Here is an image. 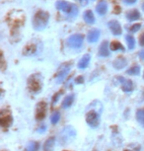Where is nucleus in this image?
Returning a JSON list of instances; mask_svg holds the SVG:
<instances>
[{
	"instance_id": "obj_1",
	"label": "nucleus",
	"mask_w": 144,
	"mask_h": 151,
	"mask_svg": "<svg viewBox=\"0 0 144 151\" xmlns=\"http://www.w3.org/2000/svg\"><path fill=\"white\" fill-rule=\"evenodd\" d=\"M49 19V14L46 11H38L33 18V27L36 31H42L47 26Z\"/></svg>"
},
{
	"instance_id": "obj_2",
	"label": "nucleus",
	"mask_w": 144,
	"mask_h": 151,
	"mask_svg": "<svg viewBox=\"0 0 144 151\" xmlns=\"http://www.w3.org/2000/svg\"><path fill=\"white\" fill-rule=\"evenodd\" d=\"M42 86H43V82H42L41 75L39 74H33L28 79V87L31 92L38 93L39 91H41Z\"/></svg>"
},
{
	"instance_id": "obj_3",
	"label": "nucleus",
	"mask_w": 144,
	"mask_h": 151,
	"mask_svg": "<svg viewBox=\"0 0 144 151\" xmlns=\"http://www.w3.org/2000/svg\"><path fill=\"white\" fill-rule=\"evenodd\" d=\"M13 122V118L11 112L8 109H3L0 112V125L3 129H8Z\"/></svg>"
},
{
	"instance_id": "obj_4",
	"label": "nucleus",
	"mask_w": 144,
	"mask_h": 151,
	"mask_svg": "<svg viewBox=\"0 0 144 151\" xmlns=\"http://www.w3.org/2000/svg\"><path fill=\"white\" fill-rule=\"evenodd\" d=\"M76 132L72 127H66L62 129L60 133V140L62 144H66L68 142L72 141V139L75 137Z\"/></svg>"
},
{
	"instance_id": "obj_5",
	"label": "nucleus",
	"mask_w": 144,
	"mask_h": 151,
	"mask_svg": "<svg viewBox=\"0 0 144 151\" xmlns=\"http://www.w3.org/2000/svg\"><path fill=\"white\" fill-rule=\"evenodd\" d=\"M71 65H72L71 62H65V63H63L58 68V71H57V73H56V77H55L57 83H61V82L65 79L67 74H68L70 71Z\"/></svg>"
},
{
	"instance_id": "obj_6",
	"label": "nucleus",
	"mask_w": 144,
	"mask_h": 151,
	"mask_svg": "<svg viewBox=\"0 0 144 151\" xmlns=\"http://www.w3.org/2000/svg\"><path fill=\"white\" fill-rule=\"evenodd\" d=\"M86 122L92 129H96L100 124V115L96 111H89L86 114Z\"/></svg>"
},
{
	"instance_id": "obj_7",
	"label": "nucleus",
	"mask_w": 144,
	"mask_h": 151,
	"mask_svg": "<svg viewBox=\"0 0 144 151\" xmlns=\"http://www.w3.org/2000/svg\"><path fill=\"white\" fill-rule=\"evenodd\" d=\"M84 41V36L82 34H74V35L70 36L67 39V45L70 47L71 48H79L81 47L82 44Z\"/></svg>"
},
{
	"instance_id": "obj_8",
	"label": "nucleus",
	"mask_w": 144,
	"mask_h": 151,
	"mask_svg": "<svg viewBox=\"0 0 144 151\" xmlns=\"http://www.w3.org/2000/svg\"><path fill=\"white\" fill-rule=\"evenodd\" d=\"M47 104L46 102L42 101L37 105L36 108V119L38 121H42L46 118L47 116Z\"/></svg>"
},
{
	"instance_id": "obj_9",
	"label": "nucleus",
	"mask_w": 144,
	"mask_h": 151,
	"mask_svg": "<svg viewBox=\"0 0 144 151\" xmlns=\"http://www.w3.org/2000/svg\"><path fill=\"white\" fill-rule=\"evenodd\" d=\"M73 5H74V4H71V3H69V2H67V1L59 0V1L56 2L55 6L59 11L64 12V13H67L69 15V14L71 13L72 9H73Z\"/></svg>"
},
{
	"instance_id": "obj_10",
	"label": "nucleus",
	"mask_w": 144,
	"mask_h": 151,
	"mask_svg": "<svg viewBox=\"0 0 144 151\" xmlns=\"http://www.w3.org/2000/svg\"><path fill=\"white\" fill-rule=\"evenodd\" d=\"M108 26L111 30V32L112 33V35L115 36H120L121 33H123V30H121V26L120 24L115 20H112V21L109 22Z\"/></svg>"
},
{
	"instance_id": "obj_11",
	"label": "nucleus",
	"mask_w": 144,
	"mask_h": 151,
	"mask_svg": "<svg viewBox=\"0 0 144 151\" xmlns=\"http://www.w3.org/2000/svg\"><path fill=\"white\" fill-rule=\"evenodd\" d=\"M118 81L120 82L121 84V88H123V90L125 91L126 93H129V92H132L133 91V83H132L131 80H129V79H125L123 78L121 76L118 77Z\"/></svg>"
},
{
	"instance_id": "obj_12",
	"label": "nucleus",
	"mask_w": 144,
	"mask_h": 151,
	"mask_svg": "<svg viewBox=\"0 0 144 151\" xmlns=\"http://www.w3.org/2000/svg\"><path fill=\"white\" fill-rule=\"evenodd\" d=\"M110 44L108 41H104L100 45V48H99V55L101 58H107V56L110 55Z\"/></svg>"
},
{
	"instance_id": "obj_13",
	"label": "nucleus",
	"mask_w": 144,
	"mask_h": 151,
	"mask_svg": "<svg viewBox=\"0 0 144 151\" xmlns=\"http://www.w3.org/2000/svg\"><path fill=\"white\" fill-rule=\"evenodd\" d=\"M100 35H101V32L98 29H93L90 31L88 36H87V41L89 42H91V44L98 42L99 38H100Z\"/></svg>"
},
{
	"instance_id": "obj_14",
	"label": "nucleus",
	"mask_w": 144,
	"mask_h": 151,
	"mask_svg": "<svg viewBox=\"0 0 144 151\" xmlns=\"http://www.w3.org/2000/svg\"><path fill=\"white\" fill-rule=\"evenodd\" d=\"M96 11H97V13L101 16L106 15V13L108 12V4H107V2L104 1V0L99 2L97 7H96Z\"/></svg>"
},
{
	"instance_id": "obj_15",
	"label": "nucleus",
	"mask_w": 144,
	"mask_h": 151,
	"mask_svg": "<svg viewBox=\"0 0 144 151\" xmlns=\"http://www.w3.org/2000/svg\"><path fill=\"white\" fill-rule=\"evenodd\" d=\"M112 65H114V67L117 70L123 69V68L128 65V60H126V58L121 56V58H118L115 59L114 61V63H112Z\"/></svg>"
},
{
	"instance_id": "obj_16",
	"label": "nucleus",
	"mask_w": 144,
	"mask_h": 151,
	"mask_svg": "<svg viewBox=\"0 0 144 151\" xmlns=\"http://www.w3.org/2000/svg\"><path fill=\"white\" fill-rule=\"evenodd\" d=\"M83 19H84V21L87 23V24L92 25V24H94V23H95V16H94V14H93V12L91 10H87V11L84 12Z\"/></svg>"
},
{
	"instance_id": "obj_17",
	"label": "nucleus",
	"mask_w": 144,
	"mask_h": 151,
	"mask_svg": "<svg viewBox=\"0 0 144 151\" xmlns=\"http://www.w3.org/2000/svg\"><path fill=\"white\" fill-rule=\"evenodd\" d=\"M90 59H91V56H90V55H84L78 62V68H79V69H85V68L88 66L89 63H90Z\"/></svg>"
},
{
	"instance_id": "obj_18",
	"label": "nucleus",
	"mask_w": 144,
	"mask_h": 151,
	"mask_svg": "<svg viewBox=\"0 0 144 151\" xmlns=\"http://www.w3.org/2000/svg\"><path fill=\"white\" fill-rule=\"evenodd\" d=\"M37 52V45L34 44H28L23 50L24 55H33Z\"/></svg>"
},
{
	"instance_id": "obj_19",
	"label": "nucleus",
	"mask_w": 144,
	"mask_h": 151,
	"mask_svg": "<svg viewBox=\"0 0 144 151\" xmlns=\"http://www.w3.org/2000/svg\"><path fill=\"white\" fill-rule=\"evenodd\" d=\"M55 143V137L50 136L49 139H47V141L44 144V151H53V146Z\"/></svg>"
},
{
	"instance_id": "obj_20",
	"label": "nucleus",
	"mask_w": 144,
	"mask_h": 151,
	"mask_svg": "<svg viewBox=\"0 0 144 151\" xmlns=\"http://www.w3.org/2000/svg\"><path fill=\"white\" fill-rule=\"evenodd\" d=\"M126 18H128L129 21H136L140 18V13L139 11L136 9H132L130 11H128L126 13Z\"/></svg>"
},
{
	"instance_id": "obj_21",
	"label": "nucleus",
	"mask_w": 144,
	"mask_h": 151,
	"mask_svg": "<svg viewBox=\"0 0 144 151\" xmlns=\"http://www.w3.org/2000/svg\"><path fill=\"white\" fill-rule=\"evenodd\" d=\"M73 101H74V95H68L64 98L63 102H62V108L64 109H67V108L71 107V105L73 104Z\"/></svg>"
},
{
	"instance_id": "obj_22",
	"label": "nucleus",
	"mask_w": 144,
	"mask_h": 151,
	"mask_svg": "<svg viewBox=\"0 0 144 151\" xmlns=\"http://www.w3.org/2000/svg\"><path fill=\"white\" fill-rule=\"evenodd\" d=\"M110 47L112 52H117V50H125V47H123V45L118 42H112L110 45Z\"/></svg>"
},
{
	"instance_id": "obj_23",
	"label": "nucleus",
	"mask_w": 144,
	"mask_h": 151,
	"mask_svg": "<svg viewBox=\"0 0 144 151\" xmlns=\"http://www.w3.org/2000/svg\"><path fill=\"white\" fill-rule=\"evenodd\" d=\"M39 144L37 141H31L29 142L27 146V151H39Z\"/></svg>"
},
{
	"instance_id": "obj_24",
	"label": "nucleus",
	"mask_w": 144,
	"mask_h": 151,
	"mask_svg": "<svg viewBox=\"0 0 144 151\" xmlns=\"http://www.w3.org/2000/svg\"><path fill=\"white\" fill-rule=\"evenodd\" d=\"M126 73L129 74V75H139V73H140L139 65H134V66L130 67L128 71H126Z\"/></svg>"
},
{
	"instance_id": "obj_25",
	"label": "nucleus",
	"mask_w": 144,
	"mask_h": 151,
	"mask_svg": "<svg viewBox=\"0 0 144 151\" xmlns=\"http://www.w3.org/2000/svg\"><path fill=\"white\" fill-rule=\"evenodd\" d=\"M125 41H126V42H128V47L129 50H133L134 47H135V40H134L133 37L130 36V35L126 36Z\"/></svg>"
},
{
	"instance_id": "obj_26",
	"label": "nucleus",
	"mask_w": 144,
	"mask_h": 151,
	"mask_svg": "<svg viewBox=\"0 0 144 151\" xmlns=\"http://www.w3.org/2000/svg\"><path fill=\"white\" fill-rule=\"evenodd\" d=\"M136 119H137L138 122H139V124L142 125V127H144V109L137 111Z\"/></svg>"
},
{
	"instance_id": "obj_27",
	"label": "nucleus",
	"mask_w": 144,
	"mask_h": 151,
	"mask_svg": "<svg viewBox=\"0 0 144 151\" xmlns=\"http://www.w3.org/2000/svg\"><path fill=\"white\" fill-rule=\"evenodd\" d=\"M77 14H78V7L74 4V5H73V9L71 11V13H70L69 15L67 16V20H69V21H72V20H74L76 17H77Z\"/></svg>"
},
{
	"instance_id": "obj_28",
	"label": "nucleus",
	"mask_w": 144,
	"mask_h": 151,
	"mask_svg": "<svg viewBox=\"0 0 144 151\" xmlns=\"http://www.w3.org/2000/svg\"><path fill=\"white\" fill-rule=\"evenodd\" d=\"M59 119H60V114L59 112H54L50 116V122H52V124H56L59 121Z\"/></svg>"
},
{
	"instance_id": "obj_29",
	"label": "nucleus",
	"mask_w": 144,
	"mask_h": 151,
	"mask_svg": "<svg viewBox=\"0 0 144 151\" xmlns=\"http://www.w3.org/2000/svg\"><path fill=\"white\" fill-rule=\"evenodd\" d=\"M140 28H141V25L140 24H134L133 26L130 27L129 31H130L131 33H135V32H137L138 30H140Z\"/></svg>"
},
{
	"instance_id": "obj_30",
	"label": "nucleus",
	"mask_w": 144,
	"mask_h": 151,
	"mask_svg": "<svg viewBox=\"0 0 144 151\" xmlns=\"http://www.w3.org/2000/svg\"><path fill=\"white\" fill-rule=\"evenodd\" d=\"M46 129H47V127H46V125H44V124H42L41 127H39V129H37V132H39V133H43V132H46Z\"/></svg>"
},
{
	"instance_id": "obj_31",
	"label": "nucleus",
	"mask_w": 144,
	"mask_h": 151,
	"mask_svg": "<svg viewBox=\"0 0 144 151\" xmlns=\"http://www.w3.org/2000/svg\"><path fill=\"white\" fill-rule=\"evenodd\" d=\"M123 3L131 5V4H134L135 2L137 1V0H123Z\"/></svg>"
},
{
	"instance_id": "obj_32",
	"label": "nucleus",
	"mask_w": 144,
	"mask_h": 151,
	"mask_svg": "<svg viewBox=\"0 0 144 151\" xmlns=\"http://www.w3.org/2000/svg\"><path fill=\"white\" fill-rule=\"evenodd\" d=\"M139 45L144 47V33L140 36V38H139Z\"/></svg>"
},
{
	"instance_id": "obj_33",
	"label": "nucleus",
	"mask_w": 144,
	"mask_h": 151,
	"mask_svg": "<svg viewBox=\"0 0 144 151\" xmlns=\"http://www.w3.org/2000/svg\"><path fill=\"white\" fill-rule=\"evenodd\" d=\"M139 58L140 59H142V60H144V50H142V52H139Z\"/></svg>"
},
{
	"instance_id": "obj_34",
	"label": "nucleus",
	"mask_w": 144,
	"mask_h": 151,
	"mask_svg": "<svg viewBox=\"0 0 144 151\" xmlns=\"http://www.w3.org/2000/svg\"><path fill=\"white\" fill-rule=\"evenodd\" d=\"M76 82H77V83H83V78H82V76H80V78L76 79Z\"/></svg>"
},
{
	"instance_id": "obj_35",
	"label": "nucleus",
	"mask_w": 144,
	"mask_h": 151,
	"mask_svg": "<svg viewBox=\"0 0 144 151\" xmlns=\"http://www.w3.org/2000/svg\"><path fill=\"white\" fill-rule=\"evenodd\" d=\"M125 151H131V150H129V149H126V150H125Z\"/></svg>"
},
{
	"instance_id": "obj_36",
	"label": "nucleus",
	"mask_w": 144,
	"mask_h": 151,
	"mask_svg": "<svg viewBox=\"0 0 144 151\" xmlns=\"http://www.w3.org/2000/svg\"><path fill=\"white\" fill-rule=\"evenodd\" d=\"M142 8H143V10H144V4L142 5Z\"/></svg>"
},
{
	"instance_id": "obj_37",
	"label": "nucleus",
	"mask_w": 144,
	"mask_h": 151,
	"mask_svg": "<svg viewBox=\"0 0 144 151\" xmlns=\"http://www.w3.org/2000/svg\"><path fill=\"white\" fill-rule=\"evenodd\" d=\"M143 77H144V74H143Z\"/></svg>"
},
{
	"instance_id": "obj_38",
	"label": "nucleus",
	"mask_w": 144,
	"mask_h": 151,
	"mask_svg": "<svg viewBox=\"0 0 144 151\" xmlns=\"http://www.w3.org/2000/svg\"><path fill=\"white\" fill-rule=\"evenodd\" d=\"M94 151H97V150H94Z\"/></svg>"
},
{
	"instance_id": "obj_39",
	"label": "nucleus",
	"mask_w": 144,
	"mask_h": 151,
	"mask_svg": "<svg viewBox=\"0 0 144 151\" xmlns=\"http://www.w3.org/2000/svg\"><path fill=\"white\" fill-rule=\"evenodd\" d=\"M3 151H4V150H3Z\"/></svg>"
}]
</instances>
